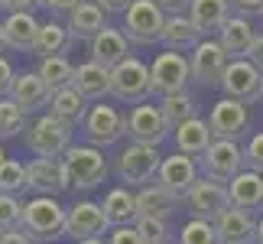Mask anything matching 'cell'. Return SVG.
<instances>
[{
	"instance_id": "74e56055",
	"label": "cell",
	"mask_w": 263,
	"mask_h": 244,
	"mask_svg": "<svg viewBox=\"0 0 263 244\" xmlns=\"http://www.w3.org/2000/svg\"><path fill=\"white\" fill-rule=\"evenodd\" d=\"M26 189V166L16 160H4L0 163V192H10V196H16V192Z\"/></svg>"
},
{
	"instance_id": "ee69618b",
	"label": "cell",
	"mask_w": 263,
	"mask_h": 244,
	"mask_svg": "<svg viewBox=\"0 0 263 244\" xmlns=\"http://www.w3.org/2000/svg\"><path fill=\"white\" fill-rule=\"evenodd\" d=\"M247 59L254 62L260 72H263V33H257L254 36V43H250V49H247Z\"/></svg>"
},
{
	"instance_id": "4316f807",
	"label": "cell",
	"mask_w": 263,
	"mask_h": 244,
	"mask_svg": "<svg viewBox=\"0 0 263 244\" xmlns=\"http://www.w3.org/2000/svg\"><path fill=\"white\" fill-rule=\"evenodd\" d=\"M72 88L78 91V95H85L88 101H98V98L110 95V68H104V65H98V62L88 59V62H82L75 68Z\"/></svg>"
},
{
	"instance_id": "c3c4849f",
	"label": "cell",
	"mask_w": 263,
	"mask_h": 244,
	"mask_svg": "<svg viewBox=\"0 0 263 244\" xmlns=\"http://www.w3.org/2000/svg\"><path fill=\"white\" fill-rule=\"evenodd\" d=\"M95 4L104 10V13H124V10L134 4V0H95Z\"/></svg>"
},
{
	"instance_id": "d6a6232c",
	"label": "cell",
	"mask_w": 263,
	"mask_h": 244,
	"mask_svg": "<svg viewBox=\"0 0 263 244\" xmlns=\"http://www.w3.org/2000/svg\"><path fill=\"white\" fill-rule=\"evenodd\" d=\"M156 108H159V114H163V120H166V127H169V130H176L182 120H189V117H198V104H195V98H192L189 91L163 95Z\"/></svg>"
},
{
	"instance_id": "6da1fadb",
	"label": "cell",
	"mask_w": 263,
	"mask_h": 244,
	"mask_svg": "<svg viewBox=\"0 0 263 244\" xmlns=\"http://www.w3.org/2000/svg\"><path fill=\"white\" fill-rule=\"evenodd\" d=\"M20 231L33 244H55L65 238V208L55 202V196H36L23 202Z\"/></svg>"
},
{
	"instance_id": "44dd1931",
	"label": "cell",
	"mask_w": 263,
	"mask_h": 244,
	"mask_svg": "<svg viewBox=\"0 0 263 244\" xmlns=\"http://www.w3.org/2000/svg\"><path fill=\"white\" fill-rule=\"evenodd\" d=\"M215 228L221 244H257V218L234 205L215 221Z\"/></svg>"
},
{
	"instance_id": "f6af8a7d",
	"label": "cell",
	"mask_w": 263,
	"mask_h": 244,
	"mask_svg": "<svg viewBox=\"0 0 263 244\" xmlns=\"http://www.w3.org/2000/svg\"><path fill=\"white\" fill-rule=\"evenodd\" d=\"M36 7H43V0H4L7 13H16V10H29V13H33Z\"/></svg>"
},
{
	"instance_id": "f1b7e54d",
	"label": "cell",
	"mask_w": 263,
	"mask_h": 244,
	"mask_svg": "<svg viewBox=\"0 0 263 244\" xmlns=\"http://www.w3.org/2000/svg\"><path fill=\"white\" fill-rule=\"evenodd\" d=\"M173 137H176L179 153H185V156H201V153L208 150V144L215 140V137H211L208 120H201V117H189V120H182V124L173 130Z\"/></svg>"
},
{
	"instance_id": "4fadbf2b",
	"label": "cell",
	"mask_w": 263,
	"mask_h": 244,
	"mask_svg": "<svg viewBox=\"0 0 263 244\" xmlns=\"http://www.w3.org/2000/svg\"><path fill=\"white\" fill-rule=\"evenodd\" d=\"M82 130L91 147H98V150L114 147L124 137V114L114 104H91L82 120Z\"/></svg>"
},
{
	"instance_id": "2e32d148",
	"label": "cell",
	"mask_w": 263,
	"mask_h": 244,
	"mask_svg": "<svg viewBox=\"0 0 263 244\" xmlns=\"http://www.w3.org/2000/svg\"><path fill=\"white\" fill-rule=\"evenodd\" d=\"M107 231V218H104V208L101 202H75L72 208H65V235L75 238V241H85V238H101Z\"/></svg>"
},
{
	"instance_id": "bcb514c9",
	"label": "cell",
	"mask_w": 263,
	"mask_h": 244,
	"mask_svg": "<svg viewBox=\"0 0 263 244\" xmlns=\"http://www.w3.org/2000/svg\"><path fill=\"white\" fill-rule=\"evenodd\" d=\"M156 7L163 10L166 16H173V13H185V10H189V0H156Z\"/></svg>"
},
{
	"instance_id": "8992f818",
	"label": "cell",
	"mask_w": 263,
	"mask_h": 244,
	"mask_svg": "<svg viewBox=\"0 0 263 244\" xmlns=\"http://www.w3.org/2000/svg\"><path fill=\"white\" fill-rule=\"evenodd\" d=\"M218 88L224 91V98H237V101H244V104H254V101L263 98V72L247 56L228 59V68H224V75H221Z\"/></svg>"
},
{
	"instance_id": "7dc6e473",
	"label": "cell",
	"mask_w": 263,
	"mask_h": 244,
	"mask_svg": "<svg viewBox=\"0 0 263 244\" xmlns=\"http://www.w3.org/2000/svg\"><path fill=\"white\" fill-rule=\"evenodd\" d=\"M82 0H43V7L49 10V13H68L72 7H78Z\"/></svg>"
},
{
	"instance_id": "db71d44e",
	"label": "cell",
	"mask_w": 263,
	"mask_h": 244,
	"mask_svg": "<svg viewBox=\"0 0 263 244\" xmlns=\"http://www.w3.org/2000/svg\"><path fill=\"white\" fill-rule=\"evenodd\" d=\"M7 160V153H4V147H0V163H4Z\"/></svg>"
},
{
	"instance_id": "ba28073f",
	"label": "cell",
	"mask_w": 263,
	"mask_h": 244,
	"mask_svg": "<svg viewBox=\"0 0 263 244\" xmlns=\"http://www.w3.org/2000/svg\"><path fill=\"white\" fill-rule=\"evenodd\" d=\"M159 147H149V144H130L120 150L117 156V176L120 182H130V186H146V182L156 179V169H159Z\"/></svg>"
},
{
	"instance_id": "7bdbcfd3",
	"label": "cell",
	"mask_w": 263,
	"mask_h": 244,
	"mask_svg": "<svg viewBox=\"0 0 263 244\" xmlns=\"http://www.w3.org/2000/svg\"><path fill=\"white\" fill-rule=\"evenodd\" d=\"M13 75H16V72H13V65H10V59H7V56H0V98H7Z\"/></svg>"
},
{
	"instance_id": "f546056e",
	"label": "cell",
	"mask_w": 263,
	"mask_h": 244,
	"mask_svg": "<svg viewBox=\"0 0 263 244\" xmlns=\"http://www.w3.org/2000/svg\"><path fill=\"white\" fill-rule=\"evenodd\" d=\"M189 20L201 29V36L218 33L221 23L231 16V4L228 0H189Z\"/></svg>"
},
{
	"instance_id": "484cf974",
	"label": "cell",
	"mask_w": 263,
	"mask_h": 244,
	"mask_svg": "<svg viewBox=\"0 0 263 244\" xmlns=\"http://www.w3.org/2000/svg\"><path fill=\"white\" fill-rule=\"evenodd\" d=\"M65 16H68L65 26H68V33H72V39H91L107 26L104 23V10H101L95 0H82V4L72 7Z\"/></svg>"
},
{
	"instance_id": "8d00e7d4",
	"label": "cell",
	"mask_w": 263,
	"mask_h": 244,
	"mask_svg": "<svg viewBox=\"0 0 263 244\" xmlns=\"http://www.w3.org/2000/svg\"><path fill=\"white\" fill-rule=\"evenodd\" d=\"M134 228H137V235H140L143 244H169V225H166V218L137 215Z\"/></svg>"
},
{
	"instance_id": "7402d4cb",
	"label": "cell",
	"mask_w": 263,
	"mask_h": 244,
	"mask_svg": "<svg viewBox=\"0 0 263 244\" xmlns=\"http://www.w3.org/2000/svg\"><path fill=\"white\" fill-rule=\"evenodd\" d=\"M39 33V20L29 10H16V13H7L4 20V46L13 49V53H33Z\"/></svg>"
},
{
	"instance_id": "11a10c76",
	"label": "cell",
	"mask_w": 263,
	"mask_h": 244,
	"mask_svg": "<svg viewBox=\"0 0 263 244\" xmlns=\"http://www.w3.org/2000/svg\"><path fill=\"white\" fill-rule=\"evenodd\" d=\"M0 10H4V0H0Z\"/></svg>"
},
{
	"instance_id": "9a60e30c",
	"label": "cell",
	"mask_w": 263,
	"mask_h": 244,
	"mask_svg": "<svg viewBox=\"0 0 263 244\" xmlns=\"http://www.w3.org/2000/svg\"><path fill=\"white\" fill-rule=\"evenodd\" d=\"M26 189H33L36 196H59L68 192V176L59 156H36L26 163Z\"/></svg>"
},
{
	"instance_id": "d590c367",
	"label": "cell",
	"mask_w": 263,
	"mask_h": 244,
	"mask_svg": "<svg viewBox=\"0 0 263 244\" xmlns=\"http://www.w3.org/2000/svg\"><path fill=\"white\" fill-rule=\"evenodd\" d=\"M179 244H221L218 241V228L208 218H192L182 225V241Z\"/></svg>"
},
{
	"instance_id": "836d02e7",
	"label": "cell",
	"mask_w": 263,
	"mask_h": 244,
	"mask_svg": "<svg viewBox=\"0 0 263 244\" xmlns=\"http://www.w3.org/2000/svg\"><path fill=\"white\" fill-rule=\"evenodd\" d=\"M36 75L46 81V88H49V91H55V88H65V85H72L75 65L68 62L65 56H46V59H39V68H36Z\"/></svg>"
},
{
	"instance_id": "1f68e13d",
	"label": "cell",
	"mask_w": 263,
	"mask_h": 244,
	"mask_svg": "<svg viewBox=\"0 0 263 244\" xmlns=\"http://www.w3.org/2000/svg\"><path fill=\"white\" fill-rule=\"evenodd\" d=\"M101 208H104V218H107V228L114 225H134L137 221V199L130 189H110L104 202H101Z\"/></svg>"
},
{
	"instance_id": "cb8c5ba5",
	"label": "cell",
	"mask_w": 263,
	"mask_h": 244,
	"mask_svg": "<svg viewBox=\"0 0 263 244\" xmlns=\"http://www.w3.org/2000/svg\"><path fill=\"white\" fill-rule=\"evenodd\" d=\"M254 36H257V29H254V23H250V16H240V13H231L224 23H221V29H218V43H221V49H224L231 59L247 56Z\"/></svg>"
},
{
	"instance_id": "30bf717a",
	"label": "cell",
	"mask_w": 263,
	"mask_h": 244,
	"mask_svg": "<svg viewBox=\"0 0 263 244\" xmlns=\"http://www.w3.org/2000/svg\"><path fill=\"white\" fill-rule=\"evenodd\" d=\"M192 81L189 72V59L185 53H159L149 65V91L153 95H176V91H185V85Z\"/></svg>"
},
{
	"instance_id": "681fc988",
	"label": "cell",
	"mask_w": 263,
	"mask_h": 244,
	"mask_svg": "<svg viewBox=\"0 0 263 244\" xmlns=\"http://www.w3.org/2000/svg\"><path fill=\"white\" fill-rule=\"evenodd\" d=\"M0 244H33V241H29L20 228H10V231H4V235H0Z\"/></svg>"
},
{
	"instance_id": "60d3db41",
	"label": "cell",
	"mask_w": 263,
	"mask_h": 244,
	"mask_svg": "<svg viewBox=\"0 0 263 244\" xmlns=\"http://www.w3.org/2000/svg\"><path fill=\"white\" fill-rule=\"evenodd\" d=\"M104 244H143V241H140L134 225H114V228L107 231V241Z\"/></svg>"
},
{
	"instance_id": "7a4b0ae2",
	"label": "cell",
	"mask_w": 263,
	"mask_h": 244,
	"mask_svg": "<svg viewBox=\"0 0 263 244\" xmlns=\"http://www.w3.org/2000/svg\"><path fill=\"white\" fill-rule=\"evenodd\" d=\"M62 166L68 176V186L72 189H95L107 179V156L104 150L91 147V144H72L62 153Z\"/></svg>"
},
{
	"instance_id": "5b68a950",
	"label": "cell",
	"mask_w": 263,
	"mask_h": 244,
	"mask_svg": "<svg viewBox=\"0 0 263 244\" xmlns=\"http://www.w3.org/2000/svg\"><path fill=\"white\" fill-rule=\"evenodd\" d=\"M72 134H75L72 124H65L52 114H43L26 127V147L36 156H62L72 147Z\"/></svg>"
},
{
	"instance_id": "52a82bcc",
	"label": "cell",
	"mask_w": 263,
	"mask_h": 244,
	"mask_svg": "<svg viewBox=\"0 0 263 244\" xmlns=\"http://www.w3.org/2000/svg\"><path fill=\"white\" fill-rule=\"evenodd\" d=\"M195 163H198L201 176L228 182L231 176H237V172L244 169V147H240L237 140H211L205 153L195 156Z\"/></svg>"
},
{
	"instance_id": "e0dca14e",
	"label": "cell",
	"mask_w": 263,
	"mask_h": 244,
	"mask_svg": "<svg viewBox=\"0 0 263 244\" xmlns=\"http://www.w3.org/2000/svg\"><path fill=\"white\" fill-rule=\"evenodd\" d=\"M198 176H201V172H198L195 156H185V153L163 156V160H159V169H156V182L166 186L169 192H176L179 199L192 189V182H195Z\"/></svg>"
},
{
	"instance_id": "603a6c76",
	"label": "cell",
	"mask_w": 263,
	"mask_h": 244,
	"mask_svg": "<svg viewBox=\"0 0 263 244\" xmlns=\"http://www.w3.org/2000/svg\"><path fill=\"white\" fill-rule=\"evenodd\" d=\"M201 39L205 36H201V29L189 20V13H173V16H166V23H163L159 43H163L169 53H192Z\"/></svg>"
},
{
	"instance_id": "7c38bea8",
	"label": "cell",
	"mask_w": 263,
	"mask_h": 244,
	"mask_svg": "<svg viewBox=\"0 0 263 244\" xmlns=\"http://www.w3.org/2000/svg\"><path fill=\"white\" fill-rule=\"evenodd\" d=\"M228 59L231 56L221 49L218 39L205 36L195 49H192V56H189L192 81L201 85V88H218V81H221V75H224V68H228Z\"/></svg>"
},
{
	"instance_id": "ac0fdd59",
	"label": "cell",
	"mask_w": 263,
	"mask_h": 244,
	"mask_svg": "<svg viewBox=\"0 0 263 244\" xmlns=\"http://www.w3.org/2000/svg\"><path fill=\"white\" fill-rule=\"evenodd\" d=\"M228 196H231V205L234 208L257 215V212L263 208V176L244 166L237 176L228 179Z\"/></svg>"
},
{
	"instance_id": "ab89813d",
	"label": "cell",
	"mask_w": 263,
	"mask_h": 244,
	"mask_svg": "<svg viewBox=\"0 0 263 244\" xmlns=\"http://www.w3.org/2000/svg\"><path fill=\"white\" fill-rule=\"evenodd\" d=\"M244 166L263 176V130H257V134L247 140V147H244Z\"/></svg>"
},
{
	"instance_id": "d6986e66",
	"label": "cell",
	"mask_w": 263,
	"mask_h": 244,
	"mask_svg": "<svg viewBox=\"0 0 263 244\" xmlns=\"http://www.w3.org/2000/svg\"><path fill=\"white\" fill-rule=\"evenodd\" d=\"M88 53H91V62L104 65V68H114L117 62H124L130 56V39L124 36V29H114V26H104L98 36L88 39Z\"/></svg>"
},
{
	"instance_id": "277c9868",
	"label": "cell",
	"mask_w": 263,
	"mask_h": 244,
	"mask_svg": "<svg viewBox=\"0 0 263 244\" xmlns=\"http://www.w3.org/2000/svg\"><path fill=\"white\" fill-rule=\"evenodd\" d=\"M110 95L124 104H140L146 101L149 91V65L140 62L137 56H127L124 62H117L110 68Z\"/></svg>"
},
{
	"instance_id": "83f0119b",
	"label": "cell",
	"mask_w": 263,
	"mask_h": 244,
	"mask_svg": "<svg viewBox=\"0 0 263 244\" xmlns=\"http://www.w3.org/2000/svg\"><path fill=\"white\" fill-rule=\"evenodd\" d=\"M49 114L59 117V120H65V124H82L85 114H88V98L85 95H78V91L72 85H65V88H55L52 95H49Z\"/></svg>"
},
{
	"instance_id": "f5cc1de1",
	"label": "cell",
	"mask_w": 263,
	"mask_h": 244,
	"mask_svg": "<svg viewBox=\"0 0 263 244\" xmlns=\"http://www.w3.org/2000/svg\"><path fill=\"white\" fill-rule=\"evenodd\" d=\"M0 46H4V20H0Z\"/></svg>"
},
{
	"instance_id": "3957f363",
	"label": "cell",
	"mask_w": 263,
	"mask_h": 244,
	"mask_svg": "<svg viewBox=\"0 0 263 244\" xmlns=\"http://www.w3.org/2000/svg\"><path fill=\"white\" fill-rule=\"evenodd\" d=\"M166 13L156 7V0H134L124 10V36L134 46H153L163 36Z\"/></svg>"
},
{
	"instance_id": "5bb4252c",
	"label": "cell",
	"mask_w": 263,
	"mask_h": 244,
	"mask_svg": "<svg viewBox=\"0 0 263 244\" xmlns=\"http://www.w3.org/2000/svg\"><path fill=\"white\" fill-rule=\"evenodd\" d=\"M124 137H130L134 144L159 147L169 137V127H166V120H163L156 104H143L140 101L130 114H124Z\"/></svg>"
},
{
	"instance_id": "4dcf8cb0",
	"label": "cell",
	"mask_w": 263,
	"mask_h": 244,
	"mask_svg": "<svg viewBox=\"0 0 263 244\" xmlns=\"http://www.w3.org/2000/svg\"><path fill=\"white\" fill-rule=\"evenodd\" d=\"M72 33H68L65 23H59V20H49V23H39V33H36V43H33V53L39 59L46 56H65L68 49H72Z\"/></svg>"
},
{
	"instance_id": "816d5d0a",
	"label": "cell",
	"mask_w": 263,
	"mask_h": 244,
	"mask_svg": "<svg viewBox=\"0 0 263 244\" xmlns=\"http://www.w3.org/2000/svg\"><path fill=\"white\" fill-rule=\"evenodd\" d=\"M75 244H104L101 238H85V241H75Z\"/></svg>"
},
{
	"instance_id": "f35d334b",
	"label": "cell",
	"mask_w": 263,
	"mask_h": 244,
	"mask_svg": "<svg viewBox=\"0 0 263 244\" xmlns=\"http://www.w3.org/2000/svg\"><path fill=\"white\" fill-rule=\"evenodd\" d=\"M20 218H23V202L10 192H0V235L10 228H20Z\"/></svg>"
},
{
	"instance_id": "e575fe53",
	"label": "cell",
	"mask_w": 263,
	"mask_h": 244,
	"mask_svg": "<svg viewBox=\"0 0 263 244\" xmlns=\"http://www.w3.org/2000/svg\"><path fill=\"white\" fill-rule=\"evenodd\" d=\"M26 127V111L13 98H0V140L16 137Z\"/></svg>"
},
{
	"instance_id": "f907efd6",
	"label": "cell",
	"mask_w": 263,
	"mask_h": 244,
	"mask_svg": "<svg viewBox=\"0 0 263 244\" xmlns=\"http://www.w3.org/2000/svg\"><path fill=\"white\" fill-rule=\"evenodd\" d=\"M257 244H263V218L257 221Z\"/></svg>"
},
{
	"instance_id": "ffe728a7",
	"label": "cell",
	"mask_w": 263,
	"mask_h": 244,
	"mask_svg": "<svg viewBox=\"0 0 263 244\" xmlns=\"http://www.w3.org/2000/svg\"><path fill=\"white\" fill-rule=\"evenodd\" d=\"M49 95H52V91L46 88V81L39 78L36 72H16L13 81H10V91H7V98H13L26 114L46 108L49 104Z\"/></svg>"
},
{
	"instance_id": "8fae6325",
	"label": "cell",
	"mask_w": 263,
	"mask_h": 244,
	"mask_svg": "<svg viewBox=\"0 0 263 244\" xmlns=\"http://www.w3.org/2000/svg\"><path fill=\"white\" fill-rule=\"evenodd\" d=\"M208 127L215 140H240L250 130V104L237 98H221L208 111Z\"/></svg>"
},
{
	"instance_id": "b9f144b4",
	"label": "cell",
	"mask_w": 263,
	"mask_h": 244,
	"mask_svg": "<svg viewBox=\"0 0 263 244\" xmlns=\"http://www.w3.org/2000/svg\"><path fill=\"white\" fill-rule=\"evenodd\" d=\"M228 4L240 16H263V0H228Z\"/></svg>"
},
{
	"instance_id": "9c48e42d",
	"label": "cell",
	"mask_w": 263,
	"mask_h": 244,
	"mask_svg": "<svg viewBox=\"0 0 263 244\" xmlns=\"http://www.w3.org/2000/svg\"><path fill=\"white\" fill-rule=\"evenodd\" d=\"M182 202L192 208L195 218H208V221H218L231 208L228 186L218 182V179H208V176H198L195 182H192V189L182 196Z\"/></svg>"
},
{
	"instance_id": "d4e9b609",
	"label": "cell",
	"mask_w": 263,
	"mask_h": 244,
	"mask_svg": "<svg viewBox=\"0 0 263 244\" xmlns=\"http://www.w3.org/2000/svg\"><path fill=\"white\" fill-rule=\"evenodd\" d=\"M134 199H137V215H149V218H169L182 205V199L176 192H169L159 182H146Z\"/></svg>"
}]
</instances>
